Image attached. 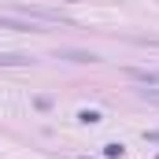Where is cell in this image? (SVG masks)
I'll return each mask as SVG.
<instances>
[{
    "mask_svg": "<svg viewBox=\"0 0 159 159\" xmlns=\"http://www.w3.org/2000/svg\"><path fill=\"white\" fill-rule=\"evenodd\" d=\"M15 11L22 15V19H30V22H48V26H74L67 15H59V11H52V7H30V4H15Z\"/></svg>",
    "mask_w": 159,
    "mask_h": 159,
    "instance_id": "1",
    "label": "cell"
},
{
    "mask_svg": "<svg viewBox=\"0 0 159 159\" xmlns=\"http://www.w3.org/2000/svg\"><path fill=\"white\" fill-rule=\"evenodd\" d=\"M126 78L137 81V85H159V70H141V67H129Z\"/></svg>",
    "mask_w": 159,
    "mask_h": 159,
    "instance_id": "2",
    "label": "cell"
},
{
    "mask_svg": "<svg viewBox=\"0 0 159 159\" xmlns=\"http://www.w3.org/2000/svg\"><path fill=\"white\" fill-rule=\"evenodd\" d=\"M0 30H37L41 34V22H30V19H7V15H0Z\"/></svg>",
    "mask_w": 159,
    "mask_h": 159,
    "instance_id": "3",
    "label": "cell"
},
{
    "mask_svg": "<svg viewBox=\"0 0 159 159\" xmlns=\"http://www.w3.org/2000/svg\"><path fill=\"white\" fill-rule=\"evenodd\" d=\"M56 59H70V63H96V56H93V52H78V48H59V52H56Z\"/></svg>",
    "mask_w": 159,
    "mask_h": 159,
    "instance_id": "4",
    "label": "cell"
},
{
    "mask_svg": "<svg viewBox=\"0 0 159 159\" xmlns=\"http://www.w3.org/2000/svg\"><path fill=\"white\" fill-rule=\"evenodd\" d=\"M22 63H34V59L19 56V52H0V67H22Z\"/></svg>",
    "mask_w": 159,
    "mask_h": 159,
    "instance_id": "5",
    "label": "cell"
},
{
    "mask_svg": "<svg viewBox=\"0 0 159 159\" xmlns=\"http://www.w3.org/2000/svg\"><path fill=\"white\" fill-rule=\"evenodd\" d=\"M137 96H141V100H148V104H159V89H148V85H144V89H137Z\"/></svg>",
    "mask_w": 159,
    "mask_h": 159,
    "instance_id": "6",
    "label": "cell"
},
{
    "mask_svg": "<svg viewBox=\"0 0 159 159\" xmlns=\"http://www.w3.org/2000/svg\"><path fill=\"white\" fill-rule=\"evenodd\" d=\"M78 119H81V122H85V126H93V122H100V111H81Z\"/></svg>",
    "mask_w": 159,
    "mask_h": 159,
    "instance_id": "7",
    "label": "cell"
},
{
    "mask_svg": "<svg viewBox=\"0 0 159 159\" xmlns=\"http://www.w3.org/2000/svg\"><path fill=\"white\" fill-rule=\"evenodd\" d=\"M104 156H111V159L122 156V144H104Z\"/></svg>",
    "mask_w": 159,
    "mask_h": 159,
    "instance_id": "8",
    "label": "cell"
},
{
    "mask_svg": "<svg viewBox=\"0 0 159 159\" xmlns=\"http://www.w3.org/2000/svg\"><path fill=\"white\" fill-rule=\"evenodd\" d=\"M144 141H152V144H159V129H144Z\"/></svg>",
    "mask_w": 159,
    "mask_h": 159,
    "instance_id": "9",
    "label": "cell"
}]
</instances>
